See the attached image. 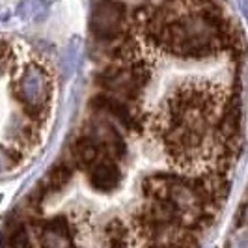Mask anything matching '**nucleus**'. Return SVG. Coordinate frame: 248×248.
I'll list each match as a JSON object with an SVG mask.
<instances>
[{
	"mask_svg": "<svg viewBox=\"0 0 248 248\" xmlns=\"http://www.w3.org/2000/svg\"><path fill=\"white\" fill-rule=\"evenodd\" d=\"M164 49L179 58L202 60L218 49H237V36L226 37L203 17V13H186L168 21L159 39Z\"/></svg>",
	"mask_w": 248,
	"mask_h": 248,
	"instance_id": "obj_1",
	"label": "nucleus"
},
{
	"mask_svg": "<svg viewBox=\"0 0 248 248\" xmlns=\"http://www.w3.org/2000/svg\"><path fill=\"white\" fill-rule=\"evenodd\" d=\"M149 80V71L142 60L131 63H120L108 67L97 77V82L110 95L122 101H135Z\"/></svg>",
	"mask_w": 248,
	"mask_h": 248,
	"instance_id": "obj_2",
	"label": "nucleus"
},
{
	"mask_svg": "<svg viewBox=\"0 0 248 248\" xmlns=\"http://www.w3.org/2000/svg\"><path fill=\"white\" fill-rule=\"evenodd\" d=\"M15 97L25 107L26 114L39 120L50 101V80L37 63H28L15 80Z\"/></svg>",
	"mask_w": 248,
	"mask_h": 248,
	"instance_id": "obj_3",
	"label": "nucleus"
},
{
	"mask_svg": "<svg viewBox=\"0 0 248 248\" xmlns=\"http://www.w3.org/2000/svg\"><path fill=\"white\" fill-rule=\"evenodd\" d=\"M125 23V6L118 0H101L90 17L92 34L99 41L112 43L122 34Z\"/></svg>",
	"mask_w": 248,
	"mask_h": 248,
	"instance_id": "obj_4",
	"label": "nucleus"
},
{
	"mask_svg": "<svg viewBox=\"0 0 248 248\" xmlns=\"http://www.w3.org/2000/svg\"><path fill=\"white\" fill-rule=\"evenodd\" d=\"M41 248H75L71 243V226L65 217H54L43 226Z\"/></svg>",
	"mask_w": 248,
	"mask_h": 248,
	"instance_id": "obj_5",
	"label": "nucleus"
},
{
	"mask_svg": "<svg viewBox=\"0 0 248 248\" xmlns=\"http://www.w3.org/2000/svg\"><path fill=\"white\" fill-rule=\"evenodd\" d=\"M122 181V172L116 162L108 161H97L92 170H90V185L99 192H110Z\"/></svg>",
	"mask_w": 248,
	"mask_h": 248,
	"instance_id": "obj_6",
	"label": "nucleus"
},
{
	"mask_svg": "<svg viewBox=\"0 0 248 248\" xmlns=\"http://www.w3.org/2000/svg\"><path fill=\"white\" fill-rule=\"evenodd\" d=\"M93 107L103 114L116 118L127 129L135 127V116L125 101L118 99L114 95H97V97H93Z\"/></svg>",
	"mask_w": 248,
	"mask_h": 248,
	"instance_id": "obj_7",
	"label": "nucleus"
},
{
	"mask_svg": "<svg viewBox=\"0 0 248 248\" xmlns=\"http://www.w3.org/2000/svg\"><path fill=\"white\" fill-rule=\"evenodd\" d=\"M92 138L99 144V148H105L114 157H124L125 155V142L122 135L112 127L108 122H97L92 127Z\"/></svg>",
	"mask_w": 248,
	"mask_h": 248,
	"instance_id": "obj_8",
	"label": "nucleus"
},
{
	"mask_svg": "<svg viewBox=\"0 0 248 248\" xmlns=\"http://www.w3.org/2000/svg\"><path fill=\"white\" fill-rule=\"evenodd\" d=\"M239 125H241V105L237 99H232L224 107L222 118L218 124V133L226 142H230L237 137Z\"/></svg>",
	"mask_w": 248,
	"mask_h": 248,
	"instance_id": "obj_9",
	"label": "nucleus"
},
{
	"mask_svg": "<svg viewBox=\"0 0 248 248\" xmlns=\"http://www.w3.org/2000/svg\"><path fill=\"white\" fill-rule=\"evenodd\" d=\"M101 248H129V230L122 220L114 218L105 226Z\"/></svg>",
	"mask_w": 248,
	"mask_h": 248,
	"instance_id": "obj_10",
	"label": "nucleus"
},
{
	"mask_svg": "<svg viewBox=\"0 0 248 248\" xmlns=\"http://www.w3.org/2000/svg\"><path fill=\"white\" fill-rule=\"evenodd\" d=\"M73 157L80 164H95L99 157V144L92 137H80L73 146Z\"/></svg>",
	"mask_w": 248,
	"mask_h": 248,
	"instance_id": "obj_11",
	"label": "nucleus"
},
{
	"mask_svg": "<svg viewBox=\"0 0 248 248\" xmlns=\"http://www.w3.org/2000/svg\"><path fill=\"white\" fill-rule=\"evenodd\" d=\"M69 179H71V168L65 162H60L47 174L45 188L49 192H58V190H62L63 186L69 183Z\"/></svg>",
	"mask_w": 248,
	"mask_h": 248,
	"instance_id": "obj_12",
	"label": "nucleus"
},
{
	"mask_svg": "<svg viewBox=\"0 0 248 248\" xmlns=\"http://www.w3.org/2000/svg\"><path fill=\"white\" fill-rule=\"evenodd\" d=\"M10 248H30V235L25 226H17L8 239Z\"/></svg>",
	"mask_w": 248,
	"mask_h": 248,
	"instance_id": "obj_13",
	"label": "nucleus"
},
{
	"mask_svg": "<svg viewBox=\"0 0 248 248\" xmlns=\"http://www.w3.org/2000/svg\"><path fill=\"white\" fill-rule=\"evenodd\" d=\"M15 164H17V157H15V153H13L12 149L2 148V146H0V174H4V172H8V170H12Z\"/></svg>",
	"mask_w": 248,
	"mask_h": 248,
	"instance_id": "obj_14",
	"label": "nucleus"
},
{
	"mask_svg": "<svg viewBox=\"0 0 248 248\" xmlns=\"http://www.w3.org/2000/svg\"><path fill=\"white\" fill-rule=\"evenodd\" d=\"M230 248H248V232H241V233H237V235L232 239Z\"/></svg>",
	"mask_w": 248,
	"mask_h": 248,
	"instance_id": "obj_15",
	"label": "nucleus"
},
{
	"mask_svg": "<svg viewBox=\"0 0 248 248\" xmlns=\"http://www.w3.org/2000/svg\"><path fill=\"white\" fill-rule=\"evenodd\" d=\"M241 6H243V10H245V13L248 15V0H241Z\"/></svg>",
	"mask_w": 248,
	"mask_h": 248,
	"instance_id": "obj_16",
	"label": "nucleus"
},
{
	"mask_svg": "<svg viewBox=\"0 0 248 248\" xmlns=\"http://www.w3.org/2000/svg\"><path fill=\"white\" fill-rule=\"evenodd\" d=\"M243 218H245V222L248 224V207L245 209V213H243Z\"/></svg>",
	"mask_w": 248,
	"mask_h": 248,
	"instance_id": "obj_17",
	"label": "nucleus"
}]
</instances>
